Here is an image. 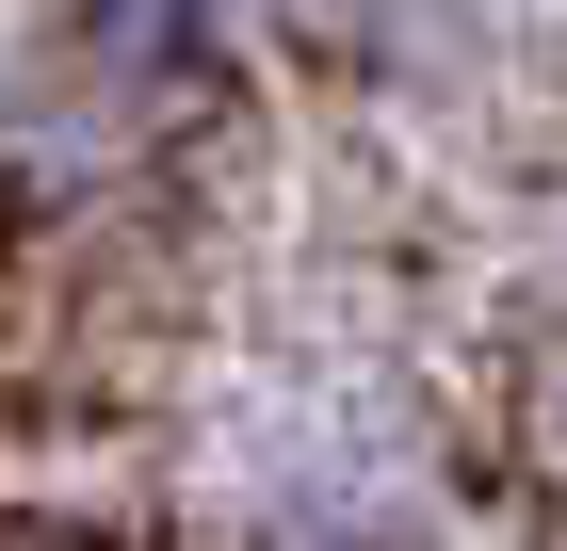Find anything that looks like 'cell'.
<instances>
[{
    "label": "cell",
    "instance_id": "obj_1",
    "mask_svg": "<svg viewBox=\"0 0 567 551\" xmlns=\"http://www.w3.org/2000/svg\"><path fill=\"white\" fill-rule=\"evenodd\" d=\"M212 17H227V0H82V33H97L114 82H178V65L212 49Z\"/></svg>",
    "mask_w": 567,
    "mask_h": 551
}]
</instances>
